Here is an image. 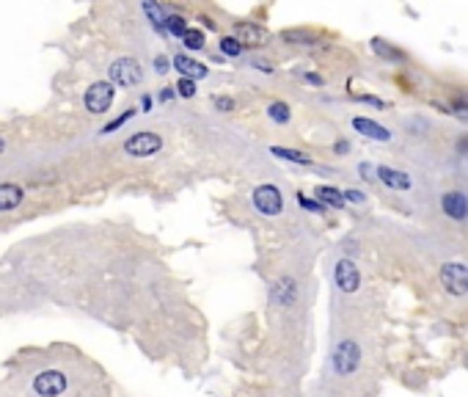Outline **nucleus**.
<instances>
[{"mask_svg":"<svg viewBox=\"0 0 468 397\" xmlns=\"http://www.w3.org/2000/svg\"><path fill=\"white\" fill-rule=\"evenodd\" d=\"M441 284L449 296H468V265L463 263H443L441 265Z\"/></svg>","mask_w":468,"mask_h":397,"instance_id":"f257e3e1","label":"nucleus"},{"mask_svg":"<svg viewBox=\"0 0 468 397\" xmlns=\"http://www.w3.org/2000/svg\"><path fill=\"white\" fill-rule=\"evenodd\" d=\"M108 75H110V83L113 86H125V89H132V86H138L141 80H144V69L141 64L135 61V58H116L110 69H108Z\"/></svg>","mask_w":468,"mask_h":397,"instance_id":"f03ea898","label":"nucleus"},{"mask_svg":"<svg viewBox=\"0 0 468 397\" xmlns=\"http://www.w3.org/2000/svg\"><path fill=\"white\" fill-rule=\"evenodd\" d=\"M113 97H116L113 83L99 80V83H91V86L86 89L83 105H86V111H89V113H108V108L113 105Z\"/></svg>","mask_w":468,"mask_h":397,"instance_id":"7ed1b4c3","label":"nucleus"},{"mask_svg":"<svg viewBox=\"0 0 468 397\" xmlns=\"http://www.w3.org/2000/svg\"><path fill=\"white\" fill-rule=\"evenodd\" d=\"M160 146H163V138L157 132H135L125 141V152L132 158H152L160 152Z\"/></svg>","mask_w":468,"mask_h":397,"instance_id":"20e7f679","label":"nucleus"},{"mask_svg":"<svg viewBox=\"0 0 468 397\" xmlns=\"http://www.w3.org/2000/svg\"><path fill=\"white\" fill-rule=\"evenodd\" d=\"M358 364H361V348H358L353 339L339 342V345H336V353H334V370H336L339 375H350V372L358 370Z\"/></svg>","mask_w":468,"mask_h":397,"instance_id":"39448f33","label":"nucleus"},{"mask_svg":"<svg viewBox=\"0 0 468 397\" xmlns=\"http://www.w3.org/2000/svg\"><path fill=\"white\" fill-rule=\"evenodd\" d=\"M253 207L262 213V215H279L281 207H284V196L276 185H259L253 191Z\"/></svg>","mask_w":468,"mask_h":397,"instance_id":"423d86ee","label":"nucleus"},{"mask_svg":"<svg viewBox=\"0 0 468 397\" xmlns=\"http://www.w3.org/2000/svg\"><path fill=\"white\" fill-rule=\"evenodd\" d=\"M33 389L42 397H58L66 389V378H63V372H58V370H44V372L36 375Z\"/></svg>","mask_w":468,"mask_h":397,"instance_id":"0eeeda50","label":"nucleus"},{"mask_svg":"<svg viewBox=\"0 0 468 397\" xmlns=\"http://www.w3.org/2000/svg\"><path fill=\"white\" fill-rule=\"evenodd\" d=\"M234 39L243 47H262V44H267L270 33H267V28H262L256 23H237L234 25Z\"/></svg>","mask_w":468,"mask_h":397,"instance_id":"6e6552de","label":"nucleus"},{"mask_svg":"<svg viewBox=\"0 0 468 397\" xmlns=\"http://www.w3.org/2000/svg\"><path fill=\"white\" fill-rule=\"evenodd\" d=\"M334 279H336V287H339L342 293H355V290L361 287V273H358V267L350 263V260H339V263H336Z\"/></svg>","mask_w":468,"mask_h":397,"instance_id":"1a4fd4ad","label":"nucleus"},{"mask_svg":"<svg viewBox=\"0 0 468 397\" xmlns=\"http://www.w3.org/2000/svg\"><path fill=\"white\" fill-rule=\"evenodd\" d=\"M441 210H443V215L452 218V221H466L468 196L460 194V191H449V194H443V198H441Z\"/></svg>","mask_w":468,"mask_h":397,"instance_id":"9d476101","label":"nucleus"},{"mask_svg":"<svg viewBox=\"0 0 468 397\" xmlns=\"http://www.w3.org/2000/svg\"><path fill=\"white\" fill-rule=\"evenodd\" d=\"M374 171H377V179H380L383 185L394 188V191H410V185H413L410 174H405V171H400V168H388V165H377Z\"/></svg>","mask_w":468,"mask_h":397,"instance_id":"9b49d317","label":"nucleus"},{"mask_svg":"<svg viewBox=\"0 0 468 397\" xmlns=\"http://www.w3.org/2000/svg\"><path fill=\"white\" fill-rule=\"evenodd\" d=\"M353 127L361 132V135L372 138V141H380V144L391 141V132L386 130L383 125H377V122H372V119H367V116H355V119H353Z\"/></svg>","mask_w":468,"mask_h":397,"instance_id":"f8f14e48","label":"nucleus"},{"mask_svg":"<svg viewBox=\"0 0 468 397\" xmlns=\"http://www.w3.org/2000/svg\"><path fill=\"white\" fill-rule=\"evenodd\" d=\"M174 69L179 72V77H190V80H198V77H207V66L198 64V61H193V58H187V56H177L174 61Z\"/></svg>","mask_w":468,"mask_h":397,"instance_id":"ddd939ff","label":"nucleus"},{"mask_svg":"<svg viewBox=\"0 0 468 397\" xmlns=\"http://www.w3.org/2000/svg\"><path fill=\"white\" fill-rule=\"evenodd\" d=\"M20 204H23V188L14 182H3L0 185V213H8Z\"/></svg>","mask_w":468,"mask_h":397,"instance_id":"4468645a","label":"nucleus"},{"mask_svg":"<svg viewBox=\"0 0 468 397\" xmlns=\"http://www.w3.org/2000/svg\"><path fill=\"white\" fill-rule=\"evenodd\" d=\"M314 196L320 198L322 207H334V210H342L344 204H347L342 191H336V188H331V185H317V188H314Z\"/></svg>","mask_w":468,"mask_h":397,"instance_id":"2eb2a0df","label":"nucleus"},{"mask_svg":"<svg viewBox=\"0 0 468 397\" xmlns=\"http://www.w3.org/2000/svg\"><path fill=\"white\" fill-rule=\"evenodd\" d=\"M144 11H146V17L152 20L155 31L168 33V31H165V17H168V11H165L160 3H155V0H144Z\"/></svg>","mask_w":468,"mask_h":397,"instance_id":"dca6fc26","label":"nucleus"},{"mask_svg":"<svg viewBox=\"0 0 468 397\" xmlns=\"http://www.w3.org/2000/svg\"><path fill=\"white\" fill-rule=\"evenodd\" d=\"M372 50L380 56V58H388V61H405V53L397 50V47H391V44L383 42V39H372Z\"/></svg>","mask_w":468,"mask_h":397,"instance_id":"f3484780","label":"nucleus"},{"mask_svg":"<svg viewBox=\"0 0 468 397\" xmlns=\"http://www.w3.org/2000/svg\"><path fill=\"white\" fill-rule=\"evenodd\" d=\"M270 152H273L276 158H281V160H289V163L312 165V158H309V155H303V152H298V149H284V146H273Z\"/></svg>","mask_w":468,"mask_h":397,"instance_id":"a211bd4d","label":"nucleus"},{"mask_svg":"<svg viewBox=\"0 0 468 397\" xmlns=\"http://www.w3.org/2000/svg\"><path fill=\"white\" fill-rule=\"evenodd\" d=\"M182 44H185L187 50H193V53H198V50H204V44H207V39H204V33L201 28H187L185 36H182Z\"/></svg>","mask_w":468,"mask_h":397,"instance_id":"6ab92c4d","label":"nucleus"},{"mask_svg":"<svg viewBox=\"0 0 468 397\" xmlns=\"http://www.w3.org/2000/svg\"><path fill=\"white\" fill-rule=\"evenodd\" d=\"M281 39H284L286 44H314V33L301 31V28H295V31H284L281 33Z\"/></svg>","mask_w":468,"mask_h":397,"instance_id":"aec40b11","label":"nucleus"},{"mask_svg":"<svg viewBox=\"0 0 468 397\" xmlns=\"http://www.w3.org/2000/svg\"><path fill=\"white\" fill-rule=\"evenodd\" d=\"M243 50H246V47H243L234 36H223V39H220V56H226V58H237Z\"/></svg>","mask_w":468,"mask_h":397,"instance_id":"412c9836","label":"nucleus"},{"mask_svg":"<svg viewBox=\"0 0 468 397\" xmlns=\"http://www.w3.org/2000/svg\"><path fill=\"white\" fill-rule=\"evenodd\" d=\"M165 31L171 33V36H185L187 31V23H185V17H179V14H171L168 11V17H165Z\"/></svg>","mask_w":468,"mask_h":397,"instance_id":"4be33fe9","label":"nucleus"},{"mask_svg":"<svg viewBox=\"0 0 468 397\" xmlns=\"http://www.w3.org/2000/svg\"><path fill=\"white\" fill-rule=\"evenodd\" d=\"M267 116L276 122V125H286L289 122V105H284V102H273V105H267Z\"/></svg>","mask_w":468,"mask_h":397,"instance_id":"5701e85b","label":"nucleus"},{"mask_svg":"<svg viewBox=\"0 0 468 397\" xmlns=\"http://www.w3.org/2000/svg\"><path fill=\"white\" fill-rule=\"evenodd\" d=\"M174 94H179V97H196V80H190V77H179L177 80V86H174Z\"/></svg>","mask_w":468,"mask_h":397,"instance_id":"b1692460","label":"nucleus"},{"mask_svg":"<svg viewBox=\"0 0 468 397\" xmlns=\"http://www.w3.org/2000/svg\"><path fill=\"white\" fill-rule=\"evenodd\" d=\"M132 113H135V108H127V111L122 113V116H119V119H113L110 125H105V127H102V132H113L116 127H122V125H125V122L129 119V116H132Z\"/></svg>","mask_w":468,"mask_h":397,"instance_id":"393cba45","label":"nucleus"},{"mask_svg":"<svg viewBox=\"0 0 468 397\" xmlns=\"http://www.w3.org/2000/svg\"><path fill=\"white\" fill-rule=\"evenodd\" d=\"M298 204H301V207H306V210H312V213H322V210H325L320 201H314V198L303 196V194H298Z\"/></svg>","mask_w":468,"mask_h":397,"instance_id":"a878e982","label":"nucleus"},{"mask_svg":"<svg viewBox=\"0 0 468 397\" xmlns=\"http://www.w3.org/2000/svg\"><path fill=\"white\" fill-rule=\"evenodd\" d=\"M213 105L218 108L220 113H229V111H234V99H232V97H220V94H218V97L213 99Z\"/></svg>","mask_w":468,"mask_h":397,"instance_id":"bb28decb","label":"nucleus"},{"mask_svg":"<svg viewBox=\"0 0 468 397\" xmlns=\"http://www.w3.org/2000/svg\"><path fill=\"white\" fill-rule=\"evenodd\" d=\"M168 69H171V61H168L165 56H157V58H155V72H157V75H165Z\"/></svg>","mask_w":468,"mask_h":397,"instance_id":"cd10ccee","label":"nucleus"},{"mask_svg":"<svg viewBox=\"0 0 468 397\" xmlns=\"http://www.w3.org/2000/svg\"><path fill=\"white\" fill-rule=\"evenodd\" d=\"M364 194H361V191H344V201H353V204H361V201H364Z\"/></svg>","mask_w":468,"mask_h":397,"instance_id":"c85d7f7f","label":"nucleus"},{"mask_svg":"<svg viewBox=\"0 0 468 397\" xmlns=\"http://www.w3.org/2000/svg\"><path fill=\"white\" fill-rule=\"evenodd\" d=\"M198 23H201L207 31H215V28H218V25H215V20H213V17H207V14H198Z\"/></svg>","mask_w":468,"mask_h":397,"instance_id":"c756f323","label":"nucleus"},{"mask_svg":"<svg viewBox=\"0 0 468 397\" xmlns=\"http://www.w3.org/2000/svg\"><path fill=\"white\" fill-rule=\"evenodd\" d=\"M253 66H256V69H259V72H267V75H270V72H273V64H267V61H259V58H256V61H253Z\"/></svg>","mask_w":468,"mask_h":397,"instance_id":"7c9ffc66","label":"nucleus"},{"mask_svg":"<svg viewBox=\"0 0 468 397\" xmlns=\"http://www.w3.org/2000/svg\"><path fill=\"white\" fill-rule=\"evenodd\" d=\"M171 97H174V89H163V92H160V99H163V102H168Z\"/></svg>","mask_w":468,"mask_h":397,"instance_id":"2f4dec72","label":"nucleus"},{"mask_svg":"<svg viewBox=\"0 0 468 397\" xmlns=\"http://www.w3.org/2000/svg\"><path fill=\"white\" fill-rule=\"evenodd\" d=\"M141 108H144V111H149V108H152V97H149V94L141 99Z\"/></svg>","mask_w":468,"mask_h":397,"instance_id":"473e14b6","label":"nucleus"},{"mask_svg":"<svg viewBox=\"0 0 468 397\" xmlns=\"http://www.w3.org/2000/svg\"><path fill=\"white\" fill-rule=\"evenodd\" d=\"M460 149H463V155H468V138H463V141H460Z\"/></svg>","mask_w":468,"mask_h":397,"instance_id":"72a5a7b5","label":"nucleus"},{"mask_svg":"<svg viewBox=\"0 0 468 397\" xmlns=\"http://www.w3.org/2000/svg\"><path fill=\"white\" fill-rule=\"evenodd\" d=\"M3 146H6V144H3V138H0V155H3Z\"/></svg>","mask_w":468,"mask_h":397,"instance_id":"f704fd0d","label":"nucleus"}]
</instances>
